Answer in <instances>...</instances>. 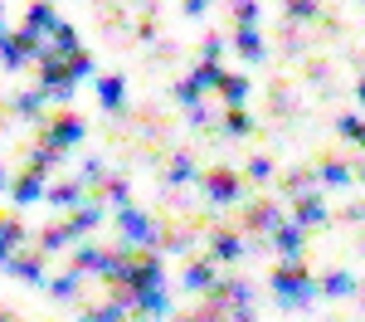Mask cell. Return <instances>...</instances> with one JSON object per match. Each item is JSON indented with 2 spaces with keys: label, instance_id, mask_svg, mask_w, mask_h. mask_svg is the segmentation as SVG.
Returning <instances> with one entry per match:
<instances>
[{
  "label": "cell",
  "instance_id": "603a6c76",
  "mask_svg": "<svg viewBox=\"0 0 365 322\" xmlns=\"http://www.w3.org/2000/svg\"><path fill=\"white\" fill-rule=\"evenodd\" d=\"M78 196H83V181H73V186H54V191H49V201H54V205H68V201H78Z\"/></svg>",
  "mask_w": 365,
  "mask_h": 322
},
{
  "label": "cell",
  "instance_id": "2e32d148",
  "mask_svg": "<svg viewBox=\"0 0 365 322\" xmlns=\"http://www.w3.org/2000/svg\"><path fill=\"white\" fill-rule=\"evenodd\" d=\"M5 268H15L20 278H44V263L34 259V254H15V259L5 263Z\"/></svg>",
  "mask_w": 365,
  "mask_h": 322
},
{
  "label": "cell",
  "instance_id": "4316f807",
  "mask_svg": "<svg viewBox=\"0 0 365 322\" xmlns=\"http://www.w3.org/2000/svg\"><path fill=\"white\" fill-rule=\"evenodd\" d=\"M253 15H258V5H253V0H234V20L253 25Z\"/></svg>",
  "mask_w": 365,
  "mask_h": 322
},
{
  "label": "cell",
  "instance_id": "277c9868",
  "mask_svg": "<svg viewBox=\"0 0 365 322\" xmlns=\"http://www.w3.org/2000/svg\"><path fill=\"white\" fill-rule=\"evenodd\" d=\"M205 191H210L215 201H239V196H244V186H239L234 171H210L205 176Z\"/></svg>",
  "mask_w": 365,
  "mask_h": 322
},
{
  "label": "cell",
  "instance_id": "3957f363",
  "mask_svg": "<svg viewBox=\"0 0 365 322\" xmlns=\"http://www.w3.org/2000/svg\"><path fill=\"white\" fill-rule=\"evenodd\" d=\"M54 25H58V15H54L49 0H34V5L25 10V34H29V39H34V34H49Z\"/></svg>",
  "mask_w": 365,
  "mask_h": 322
},
{
  "label": "cell",
  "instance_id": "5bb4252c",
  "mask_svg": "<svg viewBox=\"0 0 365 322\" xmlns=\"http://www.w3.org/2000/svg\"><path fill=\"white\" fill-rule=\"evenodd\" d=\"M20 239H25V230H20L15 220H10V225H0V263L15 259V244H20Z\"/></svg>",
  "mask_w": 365,
  "mask_h": 322
},
{
  "label": "cell",
  "instance_id": "484cf974",
  "mask_svg": "<svg viewBox=\"0 0 365 322\" xmlns=\"http://www.w3.org/2000/svg\"><path fill=\"white\" fill-rule=\"evenodd\" d=\"M39 98H44V88L39 93H20L15 98V113H39Z\"/></svg>",
  "mask_w": 365,
  "mask_h": 322
},
{
  "label": "cell",
  "instance_id": "8992f818",
  "mask_svg": "<svg viewBox=\"0 0 365 322\" xmlns=\"http://www.w3.org/2000/svg\"><path fill=\"white\" fill-rule=\"evenodd\" d=\"M117 225H122L127 239H156V225H151L141 210H122V220H117Z\"/></svg>",
  "mask_w": 365,
  "mask_h": 322
},
{
  "label": "cell",
  "instance_id": "30bf717a",
  "mask_svg": "<svg viewBox=\"0 0 365 322\" xmlns=\"http://www.w3.org/2000/svg\"><path fill=\"white\" fill-rule=\"evenodd\" d=\"M234 49H239L244 59H263V39H258V29L239 25V29H234Z\"/></svg>",
  "mask_w": 365,
  "mask_h": 322
},
{
  "label": "cell",
  "instance_id": "e0dca14e",
  "mask_svg": "<svg viewBox=\"0 0 365 322\" xmlns=\"http://www.w3.org/2000/svg\"><path fill=\"white\" fill-rule=\"evenodd\" d=\"M249 225H253V230H278L282 220H278V210H273V205H253V210H249Z\"/></svg>",
  "mask_w": 365,
  "mask_h": 322
},
{
  "label": "cell",
  "instance_id": "8fae6325",
  "mask_svg": "<svg viewBox=\"0 0 365 322\" xmlns=\"http://www.w3.org/2000/svg\"><path fill=\"white\" fill-rule=\"evenodd\" d=\"M322 220H327V205L317 201V196H302V201H297V225L312 230V225H322Z\"/></svg>",
  "mask_w": 365,
  "mask_h": 322
},
{
  "label": "cell",
  "instance_id": "ba28073f",
  "mask_svg": "<svg viewBox=\"0 0 365 322\" xmlns=\"http://www.w3.org/2000/svg\"><path fill=\"white\" fill-rule=\"evenodd\" d=\"M210 244H215V259H239V254H244V239H239V230H215V239H210Z\"/></svg>",
  "mask_w": 365,
  "mask_h": 322
},
{
  "label": "cell",
  "instance_id": "83f0119b",
  "mask_svg": "<svg viewBox=\"0 0 365 322\" xmlns=\"http://www.w3.org/2000/svg\"><path fill=\"white\" fill-rule=\"evenodd\" d=\"M73 288H78V268H73V273H63V278H54V293H58V298H68Z\"/></svg>",
  "mask_w": 365,
  "mask_h": 322
},
{
  "label": "cell",
  "instance_id": "d6a6232c",
  "mask_svg": "<svg viewBox=\"0 0 365 322\" xmlns=\"http://www.w3.org/2000/svg\"><path fill=\"white\" fill-rule=\"evenodd\" d=\"M249 176H258V181H263V176H268V161H263V156H253V161H249Z\"/></svg>",
  "mask_w": 365,
  "mask_h": 322
},
{
  "label": "cell",
  "instance_id": "6da1fadb",
  "mask_svg": "<svg viewBox=\"0 0 365 322\" xmlns=\"http://www.w3.org/2000/svg\"><path fill=\"white\" fill-rule=\"evenodd\" d=\"M312 288H317V283H312V273H307L302 259H287V263L273 268V293H278L282 303H307Z\"/></svg>",
  "mask_w": 365,
  "mask_h": 322
},
{
  "label": "cell",
  "instance_id": "e575fe53",
  "mask_svg": "<svg viewBox=\"0 0 365 322\" xmlns=\"http://www.w3.org/2000/svg\"><path fill=\"white\" fill-rule=\"evenodd\" d=\"M0 191H5V171H0Z\"/></svg>",
  "mask_w": 365,
  "mask_h": 322
},
{
  "label": "cell",
  "instance_id": "f1b7e54d",
  "mask_svg": "<svg viewBox=\"0 0 365 322\" xmlns=\"http://www.w3.org/2000/svg\"><path fill=\"white\" fill-rule=\"evenodd\" d=\"M185 176H190V156H175L170 161V181H185Z\"/></svg>",
  "mask_w": 365,
  "mask_h": 322
},
{
  "label": "cell",
  "instance_id": "836d02e7",
  "mask_svg": "<svg viewBox=\"0 0 365 322\" xmlns=\"http://www.w3.org/2000/svg\"><path fill=\"white\" fill-rule=\"evenodd\" d=\"M205 5H210V0H185V10H190V15H200Z\"/></svg>",
  "mask_w": 365,
  "mask_h": 322
},
{
  "label": "cell",
  "instance_id": "ac0fdd59",
  "mask_svg": "<svg viewBox=\"0 0 365 322\" xmlns=\"http://www.w3.org/2000/svg\"><path fill=\"white\" fill-rule=\"evenodd\" d=\"M137 308L141 313H166L170 303H166V288H146V293H137Z\"/></svg>",
  "mask_w": 365,
  "mask_h": 322
},
{
  "label": "cell",
  "instance_id": "ffe728a7",
  "mask_svg": "<svg viewBox=\"0 0 365 322\" xmlns=\"http://www.w3.org/2000/svg\"><path fill=\"white\" fill-rule=\"evenodd\" d=\"M336 127H341V137H351V142H361V146H365V122H361V117H351V113H346V117L336 122Z\"/></svg>",
  "mask_w": 365,
  "mask_h": 322
},
{
  "label": "cell",
  "instance_id": "44dd1931",
  "mask_svg": "<svg viewBox=\"0 0 365 322\" xmlns=\"http://www.w3.org/2000/svg\"><path fill=\"white\" fill-rule=\"evenodd\" d=\"M322 288H327V293H351V288H356V278L336 268V273H327V278H322Z\"/></svg>",
  "mask_w": 365,
  "mask_h": 322
},
{
  "label": "cell",
  "instance_id": "7c38bea8",
  "mask_svg": "<svg viewBox=\"0 0 365 322\" xmlns=\"http://www.w3.org/2000/svg\"><path fill=\"white\" fill-rule=\"evenodd\" d=\"M98 98H103V108H122V98H127V84L122 79H98Z\"/></svg>",
  "mask_w": 365,
  "mask_h": 322
},
{
  "label": "cell",
  "instance_id": "1f68e13d",
  "mask_svg": "<svg viewBox=\"0 0 365 322\" xmlns=\"http://www.w3.org/2000/svg\"><path fill=\"white\" fill-rule=\"evenodd\" d=\"M108 196L113 201H127V181H108Z\"/></svg>",
  "mask_w": 365,
  "mask_h": 322
},
{
  "label": "cell",
  "instance_id": "9a60e30c",
  "mask_svg": "<svg viewBox=\"0 0 365 322\" xmlns=\"http://www.w3.org/2000/svg\"><path fill=\"white\" fill-rule=\"evenodd\" d=\"M220 93L229 98V108H244V98H249V84H244V79H234V74H225Z\"/></svg>",
  "mask_w": 365,
  "mask_h": 322
},
{
  "label": "cell",
  "instance_id": "4dcf8cb0",
  "mask_svg": "<svg viewBox=\"0 0 365 322\" xmlns=\"http://www.w3.org/2000/svg\"><path fill=\"white\" fill-rule=\"evenodd\" d=\"M220 49H225V44H220V39H215V34H210V39H205V59H210V64H215V59H220Z\"/></svg>",
  "mask_w": 365,
  "mask_h": 322
},
{
  "label": "cell",
  "instance_id": "d6986e66",
  "mask_svg": "<svg viewBox=\"0 0 365 322\" xmlns=\"http://www.w3.org/2000/svg\"><path fill=\"white\" fill-rule=\"evenodd\" d=\"M83 74H93V54L88 49H73L68 54V79H83Z\"/></svg>",
  "mask_w": 365,
  "mask_h": 322
},
{
  "label": "cell",
  "instance_id": "f546056e",
  "mask_svg": "<svg viewBox=\"0 0 365 322\" xmlns=\"http://www.w3.org/2000/svg\"><path fill=\"white\" fill-rule=\"evenodd\" d=\"M292 15H317V0H287Z\"/></svg>",
  "mask_w": 365,
  "mask_h": 322
},
{
  "label": "cell",
  "instance_id": "52a82bcc",
  "mask_svg": "<svg viewBox=\"0 0 365 322\" xmlns=\"http://www.w3.org/2000/svg\"><path fill=\"white\" fill-rule=\"evenodd\" d=\"M10 196H15L20 205L39 201V196H44V176H39V171H25L20 181H15V186H10Z\"/></svg>",
  "mask_w": 365,
  "mask_h": 322
},
{
  "label": "cell",
  "instance_id": "7402d4cb",
  "mask_svg": "<svg viewBox=\"0 0 365 322\" xmlns=\"http://www.w3.org/2000/svg\"><path fill=\"white\" fill-rule=\"evenodd\" d=\"M322 176H327V186H346V181H351L346 161H322Z\"/></svg>",
  "mask_w": 365,
  "mask_h": 322
},
{
  "label": "cell",
  "instance_id": "5b68a950",
  "mask_svg": "<svg viewBox=\"0 0 365 322\" xmlns=\"http://www.w3.org/2000/svg\"><path fill=\"white\" fill-rule=\"evenodd\" d=\"M273 244H278L287 259H302V225L297 220H282L278 230H273Z\"/></svg>",
  "mask_w": 365,
  "mask_h": 322
},
{
  "label": "cell",
  "instance_id": "cb8c5ba5",
  "mask_svg": "<svg viewBox=\"0 0 365 322\" xmlns=\"http://www.w3.org/2000/svg\"><path fill=\"white\" fill-rule=\"evenodd\" d=\"M49 39H54V49H73V25H63V20H58V25L49 29Z\"/></svg>",
  "mask_w": 365,
  "mask_h": 322
},
{
  "label": "cell",
  "instance_id": "7a4b0ae2",
  "mask_svg": "<svg viewBox=\"0 0 365 322\" xmlns=\"http://www.w3.org/2000/svg\"><path fill=\"white\" fill-rule=\"evenodd\" d=\"M44 142H54L58 151L73 146V142H83V122H78L73 113H54L49 122H44Z\"/></svg>",
  "mask_w": 365,
  "mask_h": 322
},
{
  "label": "cell",
  "instance_id": "9c48e42d",
  "mask_svg": "<svg viewBox=\"0 0 365 322\" xmlns=\"http://www.w3.org/2000/svg\"><path fill=\"white\" fill-rule=\"evenodd\" d=\"M185 288L190 293H215L220 288V283H215V268H210V263H190V268H185Z\"/></svg>",
  "mask_w": 365,
  "mask_h": 322
},
{
  "label": "cell",
  "instance_id": "4fadbf2b",
  "mask_svg": "<svg viewBox=\"0 0 365 322\" xmlns=\"http://www.w3.org/2000/svg\"><path fill=\"white\" fill-rule=\"evenodd\" d=\"M98 220H103V210H98V205H78V210L68 215V230H73V234H88Z\"/></svg>",
  "mask_w": 365,
  "mask_h": 322
},
{
  "label": "cell",
  "instance_id": "d4e9b609",
  "mask_svg": "<svg viewBox=\"0 0 365 322\" xmlns=\"http://www.w3.org/2000/svg\"><path fill=\"white\" fill-rule=\"evenodd\" d=\"M225 132H249V117H244V108H229V113H225Z\"/></svg>",
  "mask_w": 365,
  "mask_h": 322
},
{
  "label": "cell",
  "instance_id": "d590c367",
  "mask_svg": "<svg viewBox=\"0 0 365 322\" xmlns=\"http://www.w3.org/2000/svg\"><path fill=\"white\" fill-rule=\"evenodd\" d=\"M361 103H365V84H361Z\"/></svg>",
  "mask_w": 365,
  "mask_h": 322
}]
</instances>
